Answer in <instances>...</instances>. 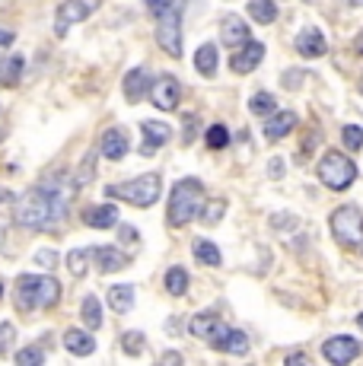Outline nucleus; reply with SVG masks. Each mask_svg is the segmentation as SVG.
Here are the masks:
<instances>
[{
  "mask_svg": "<svg viewBox=\"0 0 363 366\" xmlns=\"http://www.w3.org/2000/svg\"><path fill=\"white\" fill-rule=\"evenodd\" d=\"M74 194H77L74 179H64V172H57L48 182L29 188L16 201L13 217H16L19 226L38 229V233H57V229L64 226Z\"/></svg>",
  "mask_w": 363,
  "mask_h": 366,
  "instance_id": "obj_1",
  "label": "nucleus"
},
{
  "mask_svg": "<svg viewBox=\"0 0 363 366\" xmlns=\"http://www.w3.org/2000/svg\"><path fill=\"white\" fill-rule=\"evenodd\" d=\"M61 300V284L55 277H36V274H19L16 277V309L23 315L36 309H51Z\"/></svg>",
  "mask_w": 363,
  "mask_h": 366,
  "instance_id": "obj_2",
  "label": "nucleus"
},
{
  "mask_svg": "<svg viewBox=\"0 0 363 366\" xmlns=\"http://www.w3.org/2000/svg\"><path fill=\"white\" fill-rule=\"evenodd\" d=\"M201 201H204V185L198 179H182L176 182L172 194H169V226H185L201 213Z\"/></svg>",
  "mask_w": 363,
  "mask_h": 366,
  "instance_id": "obj_3",
  "label": "nucleus"
},
{
  "mask_svg": "<svg viewBox=\"0 0 363 366\" xmlns=\"http://www.w3.org/2000/svg\"><path fill=\"white\" fill-rule=\"evenodd\" d=\"M109 198H121V201L134 204V207H153L159 201V194H163V182H159L157 172H147V175H137V179H131L124 185H112V188H105Z\"/></svg>",
  "mask_w": 363,
  "mask_h": 366,
  "instance_id": "obj_4",
  "label": "nucleus"
},
{
  "mask_svg": "<svg viewBox=\"0 0 363 366\" xmlns=\"http://www.w3.org/2000/svg\"><path fill=\"white\" fill-rule=\"evenodd\" d=\"M319 182L332 188V192H345V188H351L357 182V166L338 150H328L322 156V163H319Z\"/></svg>",
  "mask_w": 363,
  "mask_h": 366,
  "instance_id": "obj_5",
  "label": "nucleus"
},
{
  "mask_svg": "<svg viewBox=\"0 0 363 366\" xmlns=\"http://www.w3.org/2000/svg\"><path fill=\"white\" fill-rule=\"evenodd\" d=\"M332 233L345 248H354L363 242V211L347 204V207H338L332 213Z\"/></svg>",
  "mask_w": 363,
  "mask_h": 366,
  "instance_id": "obj_6",
  "label": "nucleus"
},
{
  "mask_svg": "<svg viewBox=\"0 0 363 366\" xmlns=\"http://www.w3.org/2000/svg\"><path fill=\"white\" fill-rule=\"evenodd\" d=\"M157 42L169 57H182V10L172 7L157 19Z\"/></svg>",
  "mask_w": 363,
  "mask_h": 366,
  "instance_id": "obj_7",
  "label": "nucleus"
},
{
  "mask_svg": "<svg viewBox=\"0 0 363 366\" xmlns=\"http://www.w3.org/2000/svg\"><path fill=\"white\" fill-rule=\"evenodd\" d=\"M322 354H325L328 363L347 366L351 360L360 357V341L351 338V335H335V338H328L325 344H322Z\"/></svg>",
  "mask_w": 363,
  "mask_h": 366,
  "instance_id": "obj_8",
  "label": "nucleus"
},
{
  "mask_svg": "<svg viewBox=\"0 0 363 366\" xmlns=\"http://www.w3.org/2000/svg\"><path fill=\"white\" fill-rule=\"evenodd\" d=\"M150 99L159 112H176L178 99H182V86L176 77H159L157 86H150Z\"/></svg>",
  "mask_w": 363,
  "mask_h": 366,
  "instance_id": "obj_9",
  "label": "nucleus"
},
{
  "mask_svg": "<svg viewBox=\"0 0 363 366\" xmlns=\"http://www.w3.org/2000/svg\"><path fill=\"white\" fill-rule=\"evenodd\" d=\"M188 331L195 335V338L207 341V344H214L220 335L226 331V322L217 315V312H198L195 319L188 322Z\"/></svg>",
  "mask_w": 363,
  "mask_h": 366,
  "instance_id": "obj_10",
  "label": "nucleus"
},
{
  "mask_svg": "<svg viewBox=\"0 0 363 366\" xmlns=\"http://www.w3.org/2000/svg\"><path fill=\"white\" fill-rule=\"evenodd\" d=\"M140 131H144V144H140V153L144 156H153L163 144H169V138H172V128L169 125H163V121H140Z\"/></svg>",
  "mask_w": 363,
  "mask_h": 366,
  "instance_id": "obj_11",
  "label": "nucleus"
},
{
  "mask_svg": "<svg viewBox=\"0 0 363 366\" xmlns=\"http://www.w3.org/2000/svg\"><path fill=\"white\" fill-rule=\"evenodd\" d=\"M261 57H265V45L249 38V42L242 45V51H236V55L230 57V67H233V73H252L261 64Z\"/></svg>",
  "mask_w": 363,
  "mask_h": 366,
  "instance_id": "obj_12",
  "label": "nucleus"
},
{
  "mask_svg": "<svg viewBox=\"0 0 363 366\" xmlns=\"http://www.w3.org/2000/svg\"><path fill=\"white\" fill-rule=\"evenodd\" d=\"M90 3H83V0H64L61 3V10H57V23H55V36H64L67 26L70 23H83L86 16H90Z\"/></svg>",
  "mask_w": 363,
  "mask_h": 366,
  "instance_id": "obj_13",
  "label": "nucleus"
},
{
  "mask_svg": "<svg viewBox=\"0 0 363 366\" xmlns=\"http://www.w3.org/2000/svg\"><path fill=\"white\" fill-rule=\"evenodd\" d=\"M297 128V115L293 112H271L268 118H265V138L274 144V140H280V138H287L290 131Z\"/></svg>",
  "mask_w": 363,
  "mask_h": 366,
  "instance_id": "obj_14",
  "label": "nucleus"
},
{
  "mask_svg": "<svg viewBox=\"0 0 363 366\" xmlns=\"http://www.w3.org/2000/svg\"><path fill=\"white\" fill-rule=\"evenodd\" d=\"M128 150H131L128 131H121V128L105 131L103 140H99V153H103L105 159H124V153H128Z\"/></svg>",
  "mask_w": 363,
  "mask_h": 366,
  "instance_id": "obj_15",
  "label": "nucleus"
},
{
  "mask_svg": "<svg viewBox=\"0 0 363 366\" xmlns=\"http://www.w3.org/2000/svg\"><path fill=\"white\" fill-rule=\"evenodd\" d=\"M93 258H96L99 274H115V271H121V267H128V255H124L121 248H112V246L93 248Z\"/></svg>",
  "mask_w": 363,
  "mask_h": 366,
  "instance_id": "obj_16",
  "label": "nucleus"
},
{
  "mask_svg": "<svg viewBox=\"0 0 363 366\" xmlns=\"http://www.w3.org/2000/svg\"><path fill=\"white\" fill-rule=\"evenodd\" d=\"M150 92V70L147 67H134L131 73H124V99L140 102Z\"/></svg>",
  "mask_w": 363,
  "mask_h": 366,
  "instance_id": "obj_17",
  "label": "nucleus"
},
{
  "mask_svg": "<svg viewBox=\"0 0 363 366\" xmlns=\"http://www.w3.org/2000/svg\"><path fill=\"white\" fill-rule=\"evenodd\" d=\"M297 51L303 57H322L328 51V42L319 29H303L297 36Z\"/></svg>",
  "mask_w": 363,
  "mask_h": 366,
  "instance_id": "obj_18",
  "label": "nucleus"
},
{
  "mask_svg": "<svg viewBox=\"0 0 363 366\" xmlns=\"http://www.w3.org/2000/svg\"><path fill=\"white\" fill-rule=\"evenodd\" d=\"M211 348L224 350V354H236V357H245V354H249V338H245V331H239V328H226Z\"/></svg>",
  "mask_w": 363,
  "mask_h": 366,
  "instance_id": "obj_19",
  "label": "nucleus"
},
{
  "mask_svg": "<svg viewBox=\"0 0 363 366\" xmlns=\"http://www.w3.org/2000/svg\"><path fill=\"white\" fill-rule=\"evenodd\" d=\"M220 36H224V45L239 48V45H245V42L252 38V32H249V26H245V19L226 16V19H224V26H220Z\"/></svg>",
  "mask_w": 363,
  "mask_h": 366,
  "instance_id": "obj_20",
  "label": "nucleus"
},
{
  "mask_svg": "<svg viewBox=\"0 0 363 366\" xmlns=\"http://www.w3.org/2000/svg\"><path fill=\"white\" fill-rule=\"evenodd\" d=\"M83 223L93 229H109L118 223V211L112 204H99V207H86L83 211Z\"/></svg>",
  "mask_w": 363,
  "mask_h": 366,
  "instance_id": "obj_21",
  "label": "nucleus"
},
{
  "mask_svg": "<svg viewBox=\"0 0 363 366\" xmlns=\"http://www.w3.org/2000/svg\"><path fill=\"white\" fill-rule=\"evenodd\" d=\"M64 348L74 354V357H90L96 350V341H93V335H86V331H80V328H70L64 335Z\"/></svg>",
  "mask_w": 363,
  "mask_h": 366,
  "instance_id": "obj_22",
  "label": "nucleus"
},
{
  "mask_svg": "<svg viewBox=\"0 0 363 366\" xmlns=\"http://www.w3.org/2000/svg\"><path fill=\"white\" fill-rule=\"evenodd\" d=\"M191 252H195V258L201 261V265H207V267H220V261H224L220 248H217L214 242H211V239H195Z\"/></svg>",
  "mask_w": 363,
  "mask_h": 366,
  "instance_id": "obj_23",
  "label": "nucleus"
},
{
  "mask_svg": "<svg viewBox=\"0 0 363 366\" xmlns=\"http://www.w3.org/2000/svg\"><path fill=\"white\" fill-rule=\"evenodd\" d=\"M109 306H112L115 312H131V306H134V287H128V284H115V287H109Z\"/></svg>",
  "mask_w": 363,
  "mask_h": 366,
  "instance_id": "obj_24",
  "label": "nucleus"
},
{
  "mask_svg": "<svg viewBox=\"0 0 363 366\" xmlns=\"http://www.w3.org/2000/svg\"><path fill=\"white\" fill-rule=\"evenodd\" d=\"M249 16L261 26H271L274 19H278V3L274 0H252L249 3Z\"/></svg>",
  "mask_w": 363,
  "mask_h": 366,
  "instance_id": "obj_25",
  "label": "nucleus"
},
{
  "mask_svg": "<svg viewBox=\"0 0 363 366\" xmlns=\"http://www.w3.org/2000/svg\"><path fill=\"white\" fill-rule=\"evenodd\" d=\"M80 315H83L86 328H103V302H99V296H86L83 306H80Z\"/></svg>",
  "mask_w": 363,
  "mask_h": 366,
  "instance_id": "obj_26",
  "label": "nucleus"
},
{
  "mask_svg": "<svg viewBox=\"0 0 363 366\" xmlns=\"http://www.w3.org/2000/svg\"><path fill=\"white\" fill-rule=\"evenodd\" d=\"M195 67L201 77H214L217 73V48L214 45H201L195 51Z\"/></svg>",
  "mask_w": 363,
  "mask_h": 366,
  "instance_id": "obj_27",
  "label": "nucleus"
},
{
  "mask_svg": "<svg viewBox=\"0 0 363 366\" xmlns=\"http://www.w3.org/2000/svg\"><path fill=\"white\" fill-rule=\"evenodd\" d=\"M23 67H26V57H23V55L7 57V61H3V67H0V80H3V86H16Z\"/></svg>",
  "mask_w": 363,
  "mask_h": 366,
  "instance_id": "obj_28",
  "label": "nucleus"
},
{
  "mask_svg": "<svg viewBox=\"0 0 363 366\" xmlns=\"http://www.w3.org/2000/svg\"><path fill=\"white\" fill-rule=\"evenodd\" d=\"M249 112L252 115H261V118H268L271 112H278V99L271 96V92H255L249 102Z\"/></svg>",
  "mask_w": 363,
  "mask_h": 366,
  "instance_id": "obj_29",
  "label": "nucleus"
},
{
  "mask_svg": "<svg viewBox=\"0 0 363 366\" xmlns=\"http://www.w3.org/2000/svg\"><path fill=\"white\" fill-rule=\"evenodd\" d=\"M166 290L172 293V296H182V293L188 290V274H185V267H169L166 271Z\"/></svg>",
  "mask_w": 363,
  "mask_h": 366,
  "instance_id": "obj_30",
  "label": "nucleus"
},
{
  "mask_svg": "<svg viewBox=\"0 0 363 366\" xmlns=\"http://www.w3.org/2000/svg\"><path fill=\"white\" fill-rule=\"evenodd\" d=\"M86 258H93V248H74L70 255H67V267H70V274L80 280L86 274Z\"/></svg>",
  "mask_w": 363,
  "mask_h": 366,
  "instance_id": "obj_31",
  "label": "nucleus"
},
{
  "mask_svg": "<svg viewBox=\"0 0 363 366\" xmlns=\"http://www.w3.org/2000/svg\"><path fill=\"white\" fill-rule=\"evenodd\" d=\"M96 150H90V153H86V159H83V166H80V169H77V175H74V188L77 192H80V188H83V185H90L93 182V169H96Z\"/></svg>",
  "mask_w": 363,
  "mask_h": 366,
  "instance_id": "obj_32",
  "label": "nucleus"
},
{
  "mask_svg": "<svg viewBox=\"0 0 363 366\" xmlns=\"http://www.w3.org/2000/svg\"><path fill=\"white\" fill-rule=\"evenodd\" d=\"M121 350H124L128 357H140V354H144V335H140V331L121 335Z\"/></svg>",
  "mask_w": 363,
  "mask_h": 366,
  "instance_id": "obj_33",
  "label": "nucleus"
},
{
  "mask_svg": "<svg viewBox=\"0 0 363 366\" xmlns=\"http://www.w3.org/2000/svg\"><path fill=\"white\" fill-rule=\"evenodd\" d=\"M204 140H207V146H211V150H224V146L230 144V131H226L224 125H211V128H207V134H204Z\"/></svg>",
  "mask_w": 363,
  "mask_h": 366,
  "instance_id": "obj_34",
  "label": "nucleus"
},
{
  "mask_svg": "<svg viewBox=\"0 0 363 366\" xmlns=\"http://www.w3.org/2000/svg\"><path fill=\"white\" fill-rule=\"evenodd\" d=\"M341 140H345V146L347 150H363V131L357 128V125H345V128H341Z\"/></svg>",
  "mask_w": 363,
  "mask_h": 366,
  "instance_id": "obj_35",
  "label": "nucleus"
},
{
  "mask_svg": "<svg viewBox=\"0 0 363 366\" xmlns=\"http://www.w3.org/2000/svg\"><path fill=\"white\" fill-rule=\"evenodd\" d=\"M16 363L19 366H42L45 363V354H42V348H23L16 354Z\"/></svg>",
  "mask_w": 363,
  "mask_h": 366,
  "instance_id": "obj_36",
  "label": "nucleus"
},
{
  "mask_svg": "<svg viewBox=\"0 0 363 366\" xmlns=\"http://www.w3.org/2000/svg\"><path fill=\"white\" fill-rule=\"evenodd\" d=\"M224 211H226V201H211V204L204 207V217H201V220H204L207 226H214V223H220Z\"/></svg>",
  "mask_w": 363,
  "mask_h": 366,
  "instance_id": "obj_37",
  "label": "nucleus"
},
{
  "mask_svg": "<svg viewBox=\"0 0 363 366\" xmlns=\"http://www.w3.org/2000/svg\"><path fill=\"white\" fill-rule=\"evenodd\" d=\"M182 125H185V144H191V140L198 138V115L195 112H185V115H182Z\"/></svg>",
  "mask_w": 363,
  "mask_h": 366,
  "instance_id": "obj_38",
  "label": "nucleus"
},
{
  "mask_svg": "<svg viewBox=\"0 0 363 366\" xmlns=\"http://www.w3.org/2000/svg\"><path fill=\"white\" fill-rule=\"evenodd\" d=\"M13 335H16V331H13V325H10V322H3V325H0V357H7Z\"/></svg>",
  "mask_w": 363,
  "mask_h": 366,
  "instance_id": "obj_39",
  "label": "nucleus"
},
{
  "mask_svg": "<svg viewBox=\"0 0 363 366\" xmlns=\"http://www.w3.org/2000/svg\"><path fill=\"white\" fill-rule=\"evenodd\" d=\"M36 265H38V267H48V271H51V267L57 265V252H51V248H42V252L36 255Z\"/></svg>",
  "mask_w": 363,
  "mask_h": 366,
  "instance_id": "obj_40",
  "label": "nucleus"
},
{
  "mask_svg": "<svg viewBox=\"0 0 363 366\" xmlns=\"http://www.w3.org/2000/svg\"><path fill=\"white\" fill-rule=\"evenodd\" d=\"M147 3V10H150V16H163L166 10H172V0H144Z\"/></svg>",
  "mask_w": 363,
  "mask_h": 366,
  "instance_id": "obj_41",
  "label": "nucleus"
},
{
  "mask_svg": "<svg viewBox=\"0 0 363 366\" xmlns=\"http://www.w3.org/2000/svg\"><path fill=\"white\" fill-rule=\"evenodd\" d=\"M268 175H271V179H280V175H284V159H271Z\"/></svg>",
  "mask_w": 363,
  "mask_h": 366,
  "instance_id": "obj_42",
  "label": "nucleus"
},
{
  "mask_svg": "<svg viewBox=\"0 0 363 366\" xmlns=\"http://www.w3.org/2000/svg\"><path fill=\"white\" fill-rule=\"evenodd\" d=\"M13 42H16V36H13L10 29H0V48H10Z\"/></svg>",
  "mask_w": 363,
  "mask_h": 366,
  "instance_id": "obj_43",
  "label": "nucleus"
},
{
  "mask_svg": "<svg viewBox=\"0 0 363 366\" xmlns=\"http://www.w3.org/2000/svg\"><path fill=\"white\" fill-rule=\"evenodd\" d=\"M121 239H124V242H137V229H134V226H121Z\"/></svg>",
  "mask_w": 363,
  "mask_h": 366,
  "instance_id": "obj_44",
  "label": "nucleus"
},
{
  "mask_svg": "<svg viewBox=\"0 0 363 366\" xmlns=\"http://www.w3.org/2000/svg\"><path fill=\"white\" fill-rule=\"evenodd\" d=\"M287 363H309V357L297 350V354H287Z\"/></svg>",
  "mask_w": 363,
  "mask_h": 366,
  "instance_id": "obj_45",
  "label": "nucleus"
},
{
  "mask_svg": "<svg viewBox=\"0 0 363 366\" xmlns=\"http://www.w3.org/2000/svg\"><path fill=\"white\" fill-rule=\"evenodd\" d=\"M163 363H182V354H176V350H169V354H163Z\"/></svg>",
  "mask_w": 363,
  "mask_h": 366,
  "instance_id": "obj_46",
  "label": "nucleus"
},
{
  "mask_svg": "<svg viewBox=\"0 0 363 366\" xmlns=\"http://www.w3.org/2000/svg\"><path fill=\"white\" fill-rule=\"evenodd\" d=\"M357 51H360V55H363V32H360V36H357Z\"/></svg>",
  "mask_w": 363,
  "mask_h": 366,
  "instance_id": "obj_47",
  "label": "nucleus"
},
{
  "mask_svg": "<svg viewBox=\"0 0 363 366\" xmlns=\"http://www.w3.org/2000/svg\"><path fill=\"white\" fill-rule=\"evenodd\" d=\"M347 3H351V7H363V0H347Z\"/></svg>",
  "mask_w": 363,
  "mask_h": 366,
  "instance_id": "obj_48",
  "label": "nucleus"
},
{
  "mask_svg": "<svg viewBox=\"0 0 363 366\" xmlns=\"http://www.w3.org/2000/svg\"><path fill=\"white\" fill-rule=\"evenodd\" d=\"M357 325H360V331H363V312H360V315H357Z\"/></svg>",
  "mask_w": 363,
  "mask_h": 366,
  "instance_id": "obj_49",
  "label": "nucleus"
},
{
  "mask_svg": "<svg viewBox=\"0 0 363 366\" xmlns=\"http://www.w3.org/2000/svg\"><path fill=\"white\" fill-rule=\"evenodd\" d=\"M0 296H3V284H0Z\"/></svg>",
  "mask_w": 363,
  "mask_h": 366,
  "instance_id": "obj_50",
  "label": "nucleus"
},
{
  "mask_svg": "<svg viewBox=\"0 0 363 366\" xmlns=\"http://www.w3.org/2000/svg\"><path fill=\"white\" fill-rule=\"evenodd\" d=\"M360 92H363V80H360Z\"/></svg>",
  "mask_w": 363,
  "mask_h": 366,
  "instance_id": "obj_51",
  "label": "nucleus"
},
{
  "mask_svg": "<svg viewBox=\"0 0 363 366\" xmlns=\"http://www.w3.org/2000/svg\"><path fill=\"white\" fill-rule=\"evenodd\" d=\"M0 140H3V131H0Z\"/></svg>",
  "mask_w": 363,
  "mask_h": 366,
  "instance_id": "obj_52",
  "label": "nucleus"
}]
</instances>
